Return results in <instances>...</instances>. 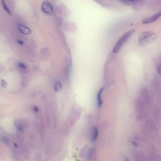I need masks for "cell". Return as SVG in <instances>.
<instances>
[{
  "label": "cell",
  "instance_id": "obj_17",
  "mask_svg": "<svg viewBox=\"0 0 161 161\" xmlns=\"http://www.w3.org/2000/svg\"><path fill=\"white\" fill-rule=\"evenodd\" d=\"M18 130H19V131L20 132H23V128H22L21 127H20V126L18 127Z\"/></svg>",
  "mask_w": 161,
  "mask_h": 161
},
{
  "label": "cell",
  "instance_id": "obj_2",
  "mask_svg": "<svg viewBox=\"0 0 161 161\" xmlns=\"http://www.w3.org/2000/svg\"><path fill=\"white\" fill-rule=\"evenodd\" d=\"M135 31L134 30H130L123 34L115 45L113 49V52L115 53L118 52L122 46L128 40Z\"/></svg>",
  "mask_w": 161,
  "mask_h": 161
},
{
  "label": "cell",
  "instance_id": "obj_7",
  "mask_svg": "<svg viewBox=\"0 0 161 161\" xmlns=\"http://www.w3.org/2000/svg\"><path fill=\"white\" fill-rule=\"evenodd\" d=\"M93 137L92 138V142H94L96 140L98 135V131L97 128L94 127L93 128Z\"/></svg>",
  "mask_w": 161,
  "mask_h": 161
},
{
  "label": "cell",
  "instance_id": "obj_16",
  "mask_svg": "<svg viewBox=\"0 0 161 161\" xmlns=\"http://www.w3.org/2000/svg\"><path fill=\"white\" fill-rule=\"evenodd\" d=\"M158 70L159 74L161 75V66L160 65H159L158 67Z\"/></svg>",
  "mask_w": 161,
  "mask_h": 161
},
{
  "label": "cell",
  "instance_id": "obj_8",
  "mask_svg": "<svg viewBox=\"0 0 161 161\" xmlns=\"http://www.w3.org/2000/svg\"><path fill=\"white\" fill-rule=\"evenodd\" d=\"M55 92L58 93L60 92L62 89V85L61 82L59 81L55 83L54 86Z\"/></svg>",
  "mask_w": 161,
  "mask_h": 161
},
{
  "label": "cell",
  "instance_id": "obj_3",
  "mask_svg": "<svg viewBox=\"0 0 161 161\" xmlns=\"http://www.w3.org/2000/svg\"><path fill=\"white\" fill-rule=\"evenodd\" d=\"M41 9L43 12L50 15L53 13L54 9L52 4L48 1H45L42 3Z\"/></svg>",
  "mask_w": 161,
  "mask_h": 161
},
{
  "label": "cell",
  "instance_id": "obj_1",
  "mask_svg": "<svg viewBox=\"0 0 161 161\" xmlns=\"http://www.w3.org/2000/svg\"><path fill=\"white\" fill-rule=\"evenodd\" d=\"M157 38L156 34L153 32L147 31L141 33L138 38V43L142 46H145L151 45Z\"/></svg>",
  "mask_w": 161,
  "mask_h": 161
},
{
  "label": "cell",
  "instance_id": "obj_18",
  "mask_svg": "<svg viewBox=\"0 0 161 161\" xmlns=\"http://www.w3.org/2000/svg\"><path fill=\"white\" fill-rule=\"evenodd\" d=\"M14 145L15 147L16 148H18V145L17 144V143H14Z\"/></svg>",
  "mask_w": 161,
  "mask_h": 161
},
{
  "label": "cell",
  "instance_id": "obj_10",
  "mask_svg": "<svg viewBox=\"0 0 161 161\" xmlns=\"http://www.w3.org/2000/svg\"><path fill=\"white\" fill-rule=\"evenodd\" d=\"M122 3L126 5H132L137 2L139 0H120Z\"/></svg>",
  "mask_w": 161,
  "mask_h": 161
},
{
  "label": "cell",
  "instance_id": "obj_6",
  "mask_svg": "<svg viewBox=\"0 0 161 161\" xmlns=\"http://www.w3.org/2000/svg\"><path fill=\"white\" fill-rule=\"evenodd\" d=\"M103 88H101L99 90L97 94V106L98 107H100L102 105L103 101L101 98V95Z\"/></svg>",
  "mask_w": 161,
  "mask_h": 161
},
{
  "label": "cell",
  "instance_id": "obj_4",
  "mask_svg": "<svg viewBox=\"0 0 161 161\" xmlns=\"http://www.w3.org/2000/svg\"><path fill=\"white\" fill-rule=\"evenodd\" d=\"M161 17V10L151 17L144 19L143 21V23L146 24L153 23Z\"/></svg>",
  "mask_w": 161,
  "mask_h": 161
},
{
  "label": "cell",
  "instance_id": "obj_11",
  "mask_svg": "<svg viewBox=\"0 0 161 161\" xmlns=\"http://www.w3.org/2000/svg\"><path fill=\"white\" fill-rule=\"evenodd\" d=\"M1 84L2 86L4 88H6L8 85V84L6 82V81L3 79H2L1 80Z\"/></svg>",
  "mask_w": 161,
  "mask_h": 161
},
{
  "label": "cell",
  "instance_id": "obj_15",
  "mask_svg": "<svg viewBox=\"0 0 161 161\" xmlns=\"http://www.w3.org/2000/svg\"><path fill=\"white\" fill-rule=\"evenodd\" d=\"M17 43H18V44L20 45H21L24 44V43L23 41H21V40H17Z\"/></svg>",
  "mask_w": 161,
  "mask_h": 161
},
{
  "label": "cell",
  "instance_id": "obj_12",
  "mask_svg": "<svg viewBox=\"0 0 161 161\" xmlns=\"http://www.w3.org/2000/svg\"><path fill=\"white\" fill-rule=\"evenodd\" d=\"M18 66L19 67L23 69H27V67L24 63H18Z\"/></svg>",
  "mask_w": 161,
  "mask_h": 161
},
{
  "label": "cell",
  "instance_id": "obj_9",
  "mask_svg": "<svg viewBox=\"0 0 161 161\" xmlns=\"http://www.w3.org/2000/svg\"><path fill=\"white\" fill-rule=\"evenodd\" d=\"M2 4L3 8L4 9L6 12L9 15L11 16L12 15L10 9L8 8V6L6 5V3H5L4 0H2Z\"/></svg>",
  "mask_w": 161,
  "mask_h": 161
},
{
  "label": "cell",
  "instance_id": "obj_13",
  "mask_svg": "<svg viewBox=\"0 0 161 161\" xmlns=\"http://www.w3.org/2000/svg\"><path fill=\"white\" fill-rule=\"evenodd\" d=\"M2 140L6 144L8 143L9 142V140L8 138L6 137H3Z\"/></svg>",
  "mask_w": 161,
  "mask_h": 161
},
{
  "label": "cell",
  "instance_id": "obj_5",
  "mask_svg": "<svg viewBox=\"0 0 161 161\" xmlns=\"http://www.w3.org/2000/svg\"><path fill=\"white\" fill-rule=\"evenodd\" d=\"M18 28L20 33L24 35H29L31 34L32 31L31 29L23 25L18 24Z\"/></svg>",
  "mask_w": 161,
  "mask_h": 161
},
{
  "label": "cell",
  "instance_id": "obj_14",
  "mask_svg": "<svg viewBox=\"0 0 161 161\" xmlns=\"http://www.w3.org/2000/svg\"><path fill=\"white\" fill-rule=\"evenodd\" d=\"M33 109L34 111L35 112H37L39 111V109L36 106H35V107H34Z\"/></svg>",
  "mask_w": 161,
  "mask_h": 161
}]
</instances>
